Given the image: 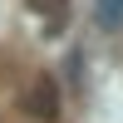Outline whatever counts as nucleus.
<instances>
[{"mask_svg":"<svg viewBox=\"0 0 123 123\" xmlns=\"http://www.w3.org/2000/svg\"><path fill=\"white\" fill-rule=\"evenodd\" d=\"M94 20L104 30H123V0H98V5H94Z\"/></svg>","mask_w":123,"mask_h":123,"instance_id":"nucleus-3","label":"nucleus"},{"mask_svg":"<svg viewBox=\"0 0 123 123\" xmlns=\"http://www.w3.org/2000/svg\"><path fill=\"white\" fill-rule=\"evenodd\" d=\"M25 113H30V118H44V123L59 113V84H54L49 74H39L35 84H30V94H25Z\"/></svg>","mask_w":123,"mask_h":123,"instance_id":"nucleus-1","label":"nucleus"},{"mask_svg":"<svg viewBox=\"0 0 123 123\" xmlns=\"http://www.w3.org/2000/svg\"><path fill=\"white\" fill-rule=\"evenodd\" d=\"M25 5H30V15L44 25V35H59V30L69 25V10H74L69 0H25Z\"/></svg>","mask_w":123,"mask_h":123,"instance_id":"nucleus-2","label":"nucleus"}]
</instances>
